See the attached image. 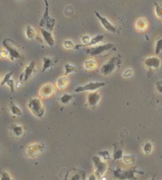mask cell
Returning <instances> with one entry per match:
<instances>
[{
  "instance_id": "cell-29",
  "label": "cell",
  "mask_w": 162,
  "mask_h": 180,
  "mask_svg": "<svg viewBox=\"0 0 162 180\" xmlns=\"http://www.w3.org/2000/svg\"><path fill=\"white\" fill-rule=\"evenodd\" d=\"M97 155L104 161L109 160L111 159V156L110 152L108 151H100L97 152Z\"/></svg>"
},
{
  "instance_id": "cell-39",
  "label": "cell",
  "mask_w": 162,
  "mask_h": 180,
  "mask_svg": "<svg viewBox=\"0 0 162 180\" xmlns=\"http://www.w3.org/2000/svg\"><path fill=\"white\" fill-rule=\"evenodd\" d=\"M0 56H1L2 58H6L9 56V53H8V52L6 50H3L2 52H0Z\"/></svg>"
},
{
  "instance_id": "cell-9",
  "label": "cell",
  "mask_w": 162,
  "mask_h": 180,
  "mask_svg": "<svg viewBox=\"0 0 162 180\" xmlns=\"http://www.w3.org/2000/svg\"><path fill=\"white\" fill-rule=\"evenodd\" d=\"M44 149H45V144H33L28 146L26 150H25V152L29 157L34 158L37 155H39L40 153L44 151Z\"/></svg>"
},
{
  "instance_id": "cell-17",
  "label": "cell",
  "mask_w": 162,
  "mask_h": 180,
  "mask_svg": "<svg viewBox=\"0 0 162 180\" xmlns=\"http://www.w3.org/2000/svg\"><path fill=\"white\" fill-rule=\"evenodd\" d=\"M12 133L16 137H20L23 135L24 128L21 126H17V125H12L10 127Z\"/></svg>"
},
{
  "instance_id": "cell-20",
  "label": "cell",
  "mask_w": 162,
  "mask_h": 180,
  "mask_svg": "<svg viewBox=\"0 0 162 180\" xmlns=\"http://www.w3.org/2000/svg\"><path fill=\"white\" fill-rule=\"evenodd\" d=\"M53 65H54V62L52 59L49 58V57H44L43 58V68L41 72L44 73V72H46L47 70L52 68Z\"/></svg>"
},
{
  "instance_id": "cell-5",
  "label": "cell",
  "mask_w": 162,
  "mask_h": 180,
  "mask_svg": "<svg viewBox=\"0 0 162 180\" xmlns=\"http://www.w3.org/2000/svg\"><path fill=\"white\" fill-rule=\"evenodd\" d=\"M28 107L33 114L37 118H42L45 114V107L38 98H33L28 103Z\"/></svg>"
},
{
  "instance_id": "cell-3",
  "label": "cell",
  "mask_w": 162,
  "mask_h": 180,
  "mask_svg": "<svg viewBox=\"0 0 162 180\" xmlns=\"http://www.w3.org/2000/svg\"><path fill=\"white\" fill-rule=\"evenodd\" d=\"M92 160L95 167L94 174L97 177V179H101L108 170V165L98 155L93 156Z\"/></svg>"
},
{
  "instance_id": "cell-2",
  "label": "cell",
  "mask_w": 162,
  "mask_h": 180,
  "mask_svg": "<svg viewBox=\"0 0 162 180\" xmlns=\"http://www.w3.org/2000/svg\"><path fill=\"white\" fill-rule=\"evenodd\" d=\"M120 64H121V58H120V56H114V57H112L110 60H108V62H107L106 64H104L101 67V68H100V73L104 76H110L119 67H120Z\"/></svg>"
},
{
  "instance_id": "cell-38",
  "label": "cell",
  "mask_w": 162,
  "mask_h": 180,
  "mask_svg": "<svg viewBox=\"0 0 162 180\" xmlns=\"http://www.w3.org/2000/svg\"><path fill=\"white\" fill-rule=\"evenodd\" d=\"M132 75H133V71H132L131 69H128V70H126L125 72H124L123 76H124V78H129L131 77Z\"/></svg>"
},
{
  "instance_id": "cell-25",
  "label": "cell",
  "mask_w": 162,
  "mask_h": 180,
  "mask_svg": "<svg viewBox=\"0 0 162 180\" xmlns=\"http://www.w3.org/2000/svg\"><path fill=\"white\" fill-rule=\"evenodd\" d=\"M84 67H85V68L86 70H93L97 68V64L94 60H89L85 61V64H84Z\"/></svg>"
},
{
  "instance_id": "cell-7",
  "label": "cell",
  "mask_w": 162,
  "mask_h": 180,
  "mask_svg": "<svg viewBox=\"0 0 162 180\" xmlns=\"http://www.w3.org/2000/svg\"><path fill=\"white\" fill-rule=\"evenodd\" d=\"M135 173H139L141 174H143V172L142 171L136 170V167H133V168L128 171H124L121 168H117L113 171L114 176L116 178H120V179H135Z\"/></svg>"
},
{
  "instance_id": "cell-31",
  "label": "cell",
  "mask_w": 162,
  "mask_h": 180,
  "mask_svg": "<svg viewBox=\"0 0 162 180\" xmlns=\"http://www.w3.org/2000/svg\"><path fill=\"white\" fill-rule=\"evenodd\" d=\"M155 6V13H156V15L162 19V6L160 4L157 3V2H154Z\"/></svg>"
},
{
  "instance_id": "cell-13",
  "label": "cell",
  "mask_w": 162,
  "mask_h": 180,
  "mask_svg": "<svg viewBox=\"0 0 162 180\" xmlns=\"http://www.w3.org/2000/svg\"><path fill=\"white\" fill-rule=\"evenodd\" d=\"M146 67L149 69H158L160 67V60L158 57L156 56H152V57H148L144 61Z\"/></svg>"
},
{
  "instance_id": "cell-30",
  "label": "cell",
  "mask_w": 162,
  "mask_h": 180,
  "mask_svg": "<svg viewBox=\"0 0 162 180\" xmlns=\"http://www.w3.org/2000/svg\"><path fill=\"white\" fill-rule=\"evenodd\" d=\"M162 52V37L159 38L155 45V54L158 55Z\"/></svg>"
},
{
  "instance_id": "cell-28",
  "label": "cell",
  "mask_w": 162,
  "mask_h": 180,
  "mask_svg": "<svg viewBox=\"0 0 162 180\" xmlns=\"http://www.w3.org/2000/svg\"><path fill=\"white\" fill-rule=\"evenodd\" d=\"M142 151L143 152L146 154V155H149L153 151V144L150 142H146V143L144 144V145L142 147Z\"/></svg>"
},
{
  "instance_id": "cell-32",
  "label": "cell",
  "mask_w": 162,
  "mask_h": 180,
  "mask_svg": "<svg viewBox=\"0 0 162 180\" xmlns=\"http://www.w3.org/2000/svg\"><path fill=\"white\" fill-rule=\"evenodd\" d=\"M122 159H123V161H124V163L129 164V163H132L135 162V158L133 156H131V155H126L123 156Z\"/></svg>"
},
{
  "instance_id": "cell-4",
  "label": "cell",
  "mask_w": 162,
  "mask_h": 180,
  "mask_svg": "<svg viewBox=\"0 0 162 180\" xmlns=\"http://www.w3.org/2000/svg\"><path fill=\"white\" fill-rule=\"evenodd\" d=\"M45 11L44 13L42 18H41V21H40V26L41 27H44L45 29H48L49 31H52L56 24V20L54 18L50 17L49 15V5L48 0H45Z\"/></svg>"
},
{
  "instance_id": "cell-34",
  "label": "cell",
  "mask_w": 162,
  "mask_h": 180,
  "mask_svg": "<svg viewBox=\"0 0 162 180\" xmlns=\"http://www.w3.org/2000/svg\"><path fill=\"white\" fill-rule=\"evenodd\" d=\"M63 46L65 47L66 49H74L75 45L74 44L73 41H70V40H66V41L63 42Z\"/></svg>"
},
{
  "instance_id": "cell-24",
  "label": "cell",
  "mask_w": 162,
  "mask_h": 180,
  "mask_svg": "<svg viewBox=\"0 0 162 180\" xmlns=\"http://www.w3.org/2000/svg\"><path fill=\"white\" fill-rule=\"evenodd\" d=\"M25 35H26L28 39L33 40L36 37V32H35L33 27H31L30 25H28L27 27H26V29H25Z\"/></svg>"
},
{
  "instance_id": "cell-19",
  "label": "cell",
  "mask_w": 162,
  "mask_h": 180,
  "mask_svg": "<svg viewBox=\"0 0 162 180\" xmlns=\"http://www.w3.org/2000/svg\"><path fill=\"white\" fill-rule=\"evenodd\" d=\"M9 107H10V111L11 112V114L14 116H21L22 115V111H21V109L17 107V105H15V103L13 102V101H10V105H9Z\"/></svg>"
},
{
  "instance_id": "cell-10",
  "label": "cell",
  "mask_w": 162,
  "mask_h": 180,
  "mask_svg": "<svg viewBox=\"0 0 162 180\" xmlns=\"http://www.w3.org/2000/svg\"><path fill=\"white\" fill-rule=\"evenodd\" d=\"M94 13H95V14H96V16H97V18L99 19V21H100V23H101V25H102L103 27L106 29L107 31L110 32V33H118L117 28H116V26L113 25V24L111 23L110 21H108L106 17H103L102 15H100V14H99L97 11H95Z\"/></svg>"
},
{
  "instance_id": "cell-11",
  "label": "cell",
  "mask_w": 162,
  "mask_h": 180,
  "mask_svg": "<svg viewBox=\"0 0 162 180\" xmlns=\"http://www.w3.org/2000/svg\"><path fill=\"white\" fill-rule=\"evenodd\" d=\"M35 65H36L35 61H32V62L25 68L24 72L21 73V76H20V81L26 82L31 78V76H33V73L36 72Z\"/></svg>"
},
{
  "instance_id": "cell-21",
  "label": "cell",
  "mask_w": 162,
  "mask_h": 180,
  "mask_svg": "<svg viewBox=\"0 0 162 180\" xmlns=\"http://www.w3.org/2000/svg\"><path fill=\"white\" fill-rule=\"evenodd\" d=\"M68 83H69V80L67 78V76H63L57 80V87L60 90L65 89L67 86L68 85Z\"/></svg>"
},
{
  "instance_id": "cell-14",
  "label": "cell",
  "mask_w": 162,
  "mask_h": 180,
  "mask_svg": "<svg viewBox=\"0 0 162 180\" xmlns=\"http://www.w3.org/2000/svg\"><path fill=\"white\" fill-rule=\"evenodd\" d=\"M41 35H42L43 40L45 41V43H46L47 45L50 47L54 46L55 44H56V41H55V39L54 37H53V36H52L51 31L45 29V28H42V29H41Z\"/></svg>"
},
{
  "instance_id": "cell-36",
  "label": "cell",
  "mask_w": 162,
  "mask_h": 180,
  "mask_svg": "<svg viewBox=\"0 0 162 180\" xmlns=\"http://www.w3.org/2000/svg\"><path fill=\"white\" fill-rule=\"evenodd\" d=\"M0 179L1 180H11L10 174H8L6 171H2L1 172V177H0Z\"/></svg>"
},
{
  "instance_id": "cell-22",
  "label": "cell",
  "mask_w": 162,
  "mask_h": 180,
  "mask_svg": "<svg viewBox=\"0 0 162 180\" xmlns=\"http://www.w3.org/2000/svg\"><path fill=\"white\" fill-rule=\"evenodd\" d=\"M77 72V68L72 64H67L64 65V76H68L70 74Z\"/></svg>"
},
{
  "instance_id": "cell-26",
  "label": "cell",
  "mask_w": 162,
  "mask_h": 180,
  "mask_svg": "<svg viewBox=\"0 0 162 180\" xmlns=\"http://www.w3.org/2000/svg\"><path fill=\"white\" fill-rule=\"evenodd\" d=\"M124 156V151L120 148H116L113 153V161H117L122 159Z\"/></svg>"
},
{
  "instance_id": "cell-6",
  "label": "cell",
  "mask_w": 162,
  "mask_h": 180,
  "mask_svg": "<svg viewBox=\"0 0 162 180\" xmlns=\"http://www.w3.org/2000/svg\"><path fill=\"white\" fill-rule=\"evenodd\" d=\"M114 48V45L112 43H107V44H104V45H97V46L92 47V48H89L86 49L87 54L90 55L91 56H100L103 55L105 52H108L109 51L112 50Z\"/></svg>"
},
{
  "instance_id": "cell-33",
  "label": "cell",
  "mask_w": 162,
  "mask_h": 180,
  "mask_svg": "<svg viewBox=\"0 0 162 180\" xmlns=\"http://www.w3.org/2000/svg\"><path fill=\"white\" fill-rule=\"evenodd\" d=\"M13 73H14V72H13V71H11V72H10L9 73L6 74V76H4L2 81L1 82V85H2V86L6 85V83H7V82L9 81V80H10V79H11V76H12V75H13Z\"/></svg>"
},
{
  "instance_id": "cell-15",
  "label": "cell",
  "mask_w": 162,
  "mask_h": 180,
  "mask_svg": "<svg viewBox=\"0 0 162 180\" xmlns=\"http://www.w3.org/2000/svg\"><path fill=\"white\" fill-rule=\"evenodd\" d=\"M54 86L51 83H48V84H45L41 87V89L40 90V95L42 98H49L52 96L54 94Z\"/></svg>"
},
{
  "instance_id": "cell-18",
  "label": "cell",
  "mask_w": 162,
  "mask_h": 180,
  "mask_svg": "<svg viewBox=\"0 0 162 180\" xmlns=\"http://www.w3.org/2000/svg\"><path fill=\"white\" fill-rule=\"evenodd\" d=\"M76 97L75 95H70V94H63V95L59 98V103L62 105L69 104L74 98Z\"/></svg>"
},
{
  "instance_id": "cell-37",
  "label": "cell",
  "mask_w": 162,
  "mask_h": 180,
  "mask_svg": "<svg viewBox=\"0 0 162 180\" xmlns=\"http://www.w3.org/2000/svg\"><path fill=\"white\" fill-rule=\"evenodd\" d=\"M156 89L162 96V80H159L156 83Z\"/></svg>"
},
{
  "instance_id": "cell-1",
  "label": "cell",
  "mask_w": 162,
  "mask_h": 180,
  "mask_svg": "<svg viewBox=\"0 0 162 180\" xmlns=\"http://www.w3.org/2000/svg\"><path fill=\"white\" fill-rule=\"evenodd\" d=\"M2 46L9 53L10 60H19V59L22 58V55L21 54L19 48L17 45V44L14 41H12L11 39H5L2 41Z\"/></svg>"
},
{
  "instance_id": "cell-27",
  "label": "cell",
  "mask_w": 162,
  "mask_h": 180,
  "mask_svg": "<svg viewBox=\"0 0 162 180\" xmlns=\"http://www.w3.org/2000/svg\"><path fill=\"white\" fill-rule=\"evenodd\" d=\"M147 27V22L145 19H139L136 22V28L140 31L145 30Z\"/></svg>"
},
{
  "instance_id": "cell-12",
  "label": "cell",
  "mask_w": 162,
  "mask_h": 180,
  "mask_svg": "<svg viewBox=\"0 0 162 180\" xmlns=\"http://www.w3.org/2000/svg\"><path fill=\"white\" fill-rule=\"evenodd\" d=\"M101 99V95L97 91H92L87 95V103L89 107L95 108L98 105L99 102Z\"/></svg>"
},
{
  "instance_id": "cell-8",
  "label": "cell",
  "mask_w": 162,
  "mask_h": 180,
  "mask_svg": "<svg viewBox=\"0 0 162 180\" xmlns=\"http://www.w3.org/2000/svg\"><path fill=\"white\" fill-rule=\"evenodd\" d=\"M105 85H106V83H103V82H91V83H87L84 86L77 87L74 90V92L81 93L84 91H96L101 87H104Z\"/></svg>"
},
{
  "instance_id": "cell-16",
  "label": "cell",
  "mask_w": 162,
  "mask_h": 180,
  "mask_svg": "<svg viewBox=\"0 0 162 180\" xmlns=\"http://www.w3.org/2000/svg\"><path fill=\"white\" fill-rule=\"evenodd\" d=\"M69 174V176L68 178L71 180H78V179H85V173L84 171L81 170H73L72 171H70Z\"/></svg>"
},
{
  "instance_id": "cell-23",
  "label": "cell",
  "mask_w": 162,
  "mask_h": 180,
  "mask_svg": "<svg viewBox=\"0 0 162 180\" xmlns=\"http://www.w3.org/2000/svg\"><path fill=\"white\" fill-rule=\"evenodd\" d=\"M104 35H101V34L97 35V36H95L93 38L91 39L90 42L88 44V45H87V46H93V45H97L98 43L101 42V41L104 40Z\"/></svg>"
},
{
  "instance_id": "cell-35",
  "label": "cell",
  "mask_w": 162,
  "mask_h": 180,
  "mask_svg": "<svg viewBox=\"0 0 162 180\" xmlns=\"http://www.w3.org/2000/svg\"><path fill=\"white\" fill-rule=\"evenodd\" d=\"M6 85H7L8 87H10V91H11L12 93L13 92H14V89H15V86H14V81L12 79H10L9 81L6 83Z\"/></svg>"
}]
</instances>
